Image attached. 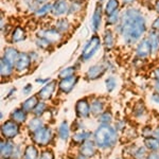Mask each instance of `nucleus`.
I'll list each match as a JSON object with an SVG mask.
<instances>
[{
    "mask_svg": "<svg viewBox=\"0 0 159 159\" xmlns=\"http://www.w3.org/2000/svg\"><path fill=\"white\" fill-rule=\"evenodd\" d=\"M68 11H69V4L67 3L66 0H56L55 2L52 3L51 13H52L53 16L56 17L63 16L66 13H68Z\"/></svg>",
    "mask_w": 159,
    "mask_h": 159,
    "instance_id": "obj_10",
    "label": "nucleus"
},
{
    "mask_svg": "<svg viewBox=\"0 0 159 159\" xmlns=\"http://www.w3.org/2000/svg\"><path fill=\"white\" fill-rule=\"evenodd\" d=\"M147 159H159V155H158V154H156V153H152V154H150V155L148 156Z\"/></svg>",
    "mask_w": 159,
    "mask_h": 159,
    "instance_id": "obj_45",
    "label": "nucleus"
},
{
    "mask_svg": "<svg viewBox=\"0 0 159 159\" xmlns=\"http://www.w3.org/2000/svg\"><path fill=\"white\" fill-rule=\"evenodd\" d=\"M38 159H54V155H53V153L50 150H46L40 154Z\"/></svg>",
    "mask_w": 159,
    "mask_h": 159,
    "instance_id": "obj_40",
    "label": "nucleus"
},
{
    "mask_svg": "<svg viewBox=\"0 0 159 159\" xmlns=\"http://www.w3.org/2000/svg\"><path fill=\"white\" fill-rule=\"evenodd\" d=\"M145 148L152 152H157L159 151V140L155 137H148L144 140Z\"/></svg>",
    "mask_w": 159,
    "mask_h": 159,
    "instance_id": "obj_25",
    "label": "nucleus"
},
{
    "mask_svg": "<svg viewBox=\"0 0 159 159\" xmlns=\"http://www.w3.org/2000/svg\"><path fill=\"white\" fill-rule=\"evenodd\" d=\"M90 135L91 134L89 132H84V130H82V132L75 133V134L73 135L72 140H73V142L78 143V144H82V143H84L85 141L89 139Z\"/></svg>",
    "mask_w": 159,
    "mask_h": 159,
    "instance_id": "obj_27",
    "label": "nucleus"
},
{
    "mask_svg": "<svg viewBox=\"0 0 159 159\" xmlns=\"http://www.w3.org/2000/svg\"><path fill=\"white\" fill-rule=\"evenodd\" d=\"M136 0H122L123 4H125V6H130V4H133Z\"/></svg>",
    "mask_w": 159,
    "mask_h": 159,
    "instance_id": "obj_48",
    "label": "nucleus"
},
{
    "mask_svg": "<svg viewBox=\"0 0 159 159\" xmlns=\"http://www.w3.org/2000/svg\"><path fill=\"white\" fill-rule=\"evenodd\" d=\"M102 12L103 11H102L101 3L97 4L91 18V29L93 32H98L100 29V25H101V21H102Z\"/></svg>",
    "mask_w": 159,
    "mask_h": 159,
    "instance_id": "obj_14",
    "label": "nucleus"
},
{
    "mask_svg": "<svg viewBox=\"0 0 159 159\" xmlns=\"http://www.w3.org/2000/svg\"><path fill=\"white\" fill-rule=\"evenodd\" d=\"M90 108H91V114L94 116H99L101 115V112L103 111L104 108V103L102 102V100L96 99L93 100V102L90 104Z\"/></svg>",
    "mask_w": 159,
    "mask_h": 159,
    "instance_id": "obj_26",
    "label": "nucleus"
},
{
    "mask_svg": "<svg viewBox=\"0 0 159 159\" xmlns=\"http://www.w3.org/2000/svg\"><path fill=\"white\" fill-rule=\"evenodd\" d=\"M19 133V124L13 120L7 121L1 126V134L7 140H11L15 138Z\"/></svg>",
    "mask_w": 159,
    "mask_h": 159,
    "instance_id": "obj_5",
    "label": "nucleus"
},
{
    "mask_svg": "<svg viewBox=\"0 0 159 159\" xmlns=\"http://www.w3.org/2000/svg\"><path fill=\"white\" fill-rule=\"evenodd\" d=\"M69 134H70V132H69L68 123L66 121L61 122V124L58 127V136H60V138L61 140L66 141L69 138Z\"/></svg>",
    "mask_w": 159,
    "mask_h": 159,
    "instance_id": "obj_31",
    "label": "nucleus"
},
{
    "mask_svg": "<svg viewBox=\"0 0 159 159\" xmlns=\"http://www.w3.org/2000/svg\"><path fill=\"white\" fill-rule=\"evenodd\" d=\"M118 135L109 124H102L94 132V143L102 150L111 148L117 143Z\"/></svg>",
    "mask_w": 159,
    "mask_h": 159,
    "instance_id": "obj_2",
    "label": "nucleus"
},
{
    "mask_svg": "<svg viewBox=\"0 0 159 159\" xmlns=\"http://www.w3.org/2000/svg\"><path fill=\"white\" fill-rule=\"evenodd\" d=\"M31 63H32V60H31V56L29 53L21 52L19 54L18 58H17L16 64H15V70L18 73L25 72L30 68Z\"/></svg>",
    "mask_w": 159,
    "mask_h": 159,
    "instance_id": "obj_7",
    "label": "nucleus"
},
{
    "mask_svg": "<svg viewBox=\"0 0 159 159\" xmlns=\"http://www.w3.org/2000/svg\"><path fill=\"white\" fill-rule=\"evenodd\" d=\"M49 80L50 79H37L36 80V82L37 83H42V84H47V83H49Z\"/></svg>",
    "mask_w": 159,
    "mask_h": 159,
    "instance_id": "obj_47",
    "label": "nucleus"
},
{
    "mask_svg": "<svg viewBox=\"0 0 159 159\" xmlns=\"http://www.w3.org/2000/svg\"><path fill=\"white\" fill-rule=\"evenodd\" d=\"M112 120V116L109 111H106V112H103L101 114V116L99 118V121L101 124H109Z\"/></svg>",
    "mask_w": 159,
    "mask_h": 159,
    "instance_id": "obj_37",
    "label": "nucleus"
},
{
    "mask_svg": "<svg viewBox=\"0 0 159 159\" xmlns=\"http://www.w3.org/2000/svg\"><path fill=\"white\" fill-rule=\"evenodd\" d=\"M54 28L60 33H66V32H68L69 29H70V22H69L68 19H66V18H60L55 22Z\"/></svg>",
    "mask_w": 159,
    "mask_h": 159,
    "instance_id": "obj_24",
    "label": "nucleus"
},
{
    "mask_svg": "<svg viewBox=\"0 0 159 159\" xmlns=\"http://www.w3.org/2000/svg\"><path fill=\"white\" fill-rule=\"evenodd\" d=\"M117 31L126 45H134L137 43L147 31L145 18L140 10L136 7H129L125 10L120 17Z\"/></svg>",
    "mask_w": 159,
    "mask_h": 159,
    "instance_id": "obj_1",
    "label": "nucleus"
},
{
    "mask_svg": "<svg viewBox=\"0 0 159 159\" xmlns=\"http://www.w3.org/2000/svg\"><path fill=\"white\" fill-rule=\"evenodd\" d=\"M11 118L14 122L21 124V123H25V120H27V111H25L22 108H17L12 112Z\"/></svg>",
    "mask_w": 159,
    "mask_h": 159,
    "instance_id": "obj_21",
    "label": "nucleus"
},
{
    "mask_svg": "<svg viewBox=\"0 0 159 159\" xmlns=\"http://www.w3.org/2000/svg\"><path fill=\"white\" fill-rule=\"evenodd\" d=\"M101 47V39L98 35H93L90 39L87 42V43L84 47L83 51H82L81 58L83 61H87L91 60L93 57V55L97 53V51Z\"/></svg>",
    "mask_w": 159,
    "mask_h": 159,
    "instance_id": "obj_3",
    "label": "nucleus"
},
{
    "mask_svg": "<svg viewBox=\"0 0 159 159\" xmlns=\"http://www.w3.org/2000/svg\"><path fill=\"white\" fill-rule=\"evenodd\" d=\"M38 97L37 96H33V97H30L28 98L25 101L22 103L21 105V108L25 110V111L29 112V111H32L34 110V108L36 107V105L38 104Z\"/></svg>",
    "mask_w": 159,
    "mask_h": 159,
    "instance_id": "obj_19",
    "label": "nucleus"
},
{
    "mask_svg": "<svg viewBox=\"0 0 159 159\" xmlns=\"http://www.w3.org/2000/svg\"><path fill=\"white\" fill-rule=\"evenodd\" d=\"M32 138L36 144L39 147H46L50 143V141L52 140V132L49 127L43 126L42 129H39L36 132L32 133Z\"/></svg>",
    "mask_w": 159,
    "mask_h": 159,
    "instance_id": "obj_4",
    "label": "nucleus"
},
{
    "mask_svg": "<svg viewBox=\"0 0 159 159\" xmlns=\"http://www.w3.org/2000/svg\"><path fill=\"white\" fill-rule=\"evenodd\" d=\"M48 0H34V2H36V3H39V4H45L47 3Z\"/></svg>",
    "mask_w": 159,
    "mask_h": 159,
    "instance_id": "obj_51",
    "label": "nucleus"
},
{
    "mask_svg": "<svg viewBox=\"0 0 159 159\" xmlns=\"http://www.w3.org/2000/svg\"><path fill=\"white\" fill-rule=\"evenodd\" d=\"M78 159H88L87 157H85V156H83V155H81V154H80L79 155V157H78Z\"/></svg>",
    "mask_w": 159,
    "mask_h": 159,
    "instance_id": "obj_54",
    "label": "nucleus"
},
{
    "mask_svg": "<svg viewBox=\"0 0 159 159\" xmlns=\"http://www.w3.org/2000/svg\"><path fill=\"white\" fill-rule=\"evenodd\" d=\"M74 72H75V68L74 67H67L61 71L60 74H58V76H60L61 79L69 78V76L74 75Z\"/></svg>",
    "mask_w": 159,
    "mask_h": 159,
    "instance_id": "obj_36",
    "label": "nucleus"
},
{
    "mask_svg": "<svg viewBox=\"0 0 159 159\" xmlns=\"http://www.w3.org/2000/svg\"><path fill=\"white\" fill-rule=\"evenodd\" d=\"M76 82H78V76H75V75L61 79V82L58 83V88H60L61 91H63L64 93H69V92L73 89Z\"/></svg>",
    "mask_w": 159,
    "mask_h": 159,
    "instance_id": "obj_13",
    "label": "nucleus"
},
{
    "mask_svg": "<svg viewBox=\"0 0 159 159\" xmlns=\"http://www.w3.org/2000/svg\"><path fill=\"white\" fill-rule=\"evenodd\" d=\"M105 86H106V89L108 92H111L112 90H115L117 86V81H116V78L114 76H109L105 80Z\"/></svg>",
    "mask_w": 159,
    "mask_h": 159,
    "instance_id": "obj_35",
    "label": "nucleus"
},
{
    "mask_svg": "<svg viewBox=\"0 0 159 159\" xmlns=\"http://www.w3.org/2000/svg\"><path fill=\"white\" fill-rule=\"evenodd\" d=\"M106 69L107 67L104 64H97V65L91 66V67L88 68V70L86 72V79L89 80V81L98 80L105 73Z\"/></svg>",
    "mask_w": 159,
    "mask_h": 159,
    "instance_id": "obj_9",
    "label": "nucleus"
},
{
    "mask_svg": "<svg viewBox=\"0 0 159 159\" xmlns=\"http://www.w3.org/2000/svg\"><path fill=\"white\" fill-rule=\"evenodd\" d=\"M31 90H32V85H31V84H28V85H25V88L22 89V92H24L25 94H29Z\"/></svg>",
    "mask_w": 159,
    "mask_h": 159,
    "instance_id": "obj_44",
    "label": "nucleus"
},
{
    "mask_svg": "<svg viewBox=\"0 0 159 159\" xmlns=\"http://www.w3.org/2000/svg\"><path fill=\"white\" fill-rule=\"evenodd\" d=\"M14 144L11 142L10 140H6L1 141V157L2 159H9V158H12L13 156V153H14Z\"/></svg>",
    "mask_w": 159,
    "mask_h": 159,
    "instance_id": "obj_16",
    "label": "nucleus"
},
{
    "mask_svg": "<svg viewBox=\"0 0 159 159\" xmlns=\"http://www.w3.org/2000/svg\"><path fill=\"white\" fill-rule=\"evenodd\" d=\"M47 110V105H46L43 102H38V104L36 105V107L33 110L35 117H42L45 111Z\"/></svg>",
    "mask_w": 159,
    "mask_h": 159,
    "instance_id": "obj_33",
    "label": "nucleus"
},
{
    "mask_svg": "<svg viewBox=\"0 0 159 159\" xmlns=\"http://www.w3.org/2000/svg\"><path fill=\"white\" fill-rule=\"evenodd\" d=\"M20 157H21V153L19 152V148H15L14 153H13V156H12V159H19Z\"/></svg>",
    "mask_w": 159,
    "mask_h": 159,
    "instance_id": "obj_43",
    "label": "nucleus"
},
{
    "mask_svg": "<svg viewBox=\"0 0 159 159\" xmlns=\"http://www.w3.org/2000/svg\"><path fill=\"white\" fill-rule=\"evenodd\" d=\"M154 87H155V90L159 93V82H158V81L155 83V85H154Z\"/></svg>",
    "mask_w": 159,
    "mask_h": 159,
    "instance_id": "obj_53",
    "label": "nucleus"
},
{
    "mask_svg": "<svg viewBox=\"0 0 159 159\" xmlns=\"http://www.w3.org/2000/svg\"><path fill=\"white\" fill-rule=\"evenodd\" d=\"M152 30L155 32H159V17H157L152 24Z\"/></svg>",
    "mask_w": 159,
    "mask_h": 159,
    "instance_id": "obj_42",
    "label": "nucleus"
},
{
    "mask_svg": "<svg viewBox=\"0 0 159 159\" xmlns=\"http://www.w3.org/2000/svg\"><path fill=\"white\" fill-rule=\"evenodd\" d=\"M118 9H119V1L118 0H108L106 3V7H105L104 13L108 16L114 12L118 11Z\"/></svg>",
    "mask_w": 159,
    "mask_h": 159,
    "instance_id": "obj_30",
    "label": "nucleus"
},
{
    "mask_svg": "<svg viewBox=\"0 0 159 159\" xmlns=\"http://www.w3.org/2000/svg\"><path fill=\"white\" fill-rule=\"evenodd\" d=\"M24 159H38V151L37 148L33 145H29L25 148Z\"/></svg>",
    "mask_w": 159,
    "mask_h": 159,
    "instance_id": "obj_32",
    "label": "nucleus"
},
{
    "mask_svg": "<svg viewBox=\"0 0 159 159\" xmlns=\"http://www.w3.org/2000/svg\"><path fill=\"white\" fill-rule=\"evenodd\" d=\"M15 66L7 61L6 58L1 57V63H0V73H1V78H9L12 75L13 70H14Z\"/></svg>",
    "mask_w": 159,
    "mask_h": 159,
    "instance_id": "obj_18",
    "label": "nucleus"
},
{
    "mask_svg": "<svg viewBox=\"0 0 159 159\" xmlns=\"http://www.w3.org/2000/svg\"><path fill=\"white\" fill-rule=\"evenodd\" d=\"M155 10H156V12L159 14V0H157L156 3H155Z\"/></svg>",
    "mask_w": 159,
    "mask_h": 159,
    "instance_id": "obj_52",
    "label": "nucleus"
},
{
    "mask_svg": "<svg viewBox=\"0 0 159 159\" xmlns=\"http://www.w3.org/2000/svg\"><path fill=\"white\" fill-rule=\"evenodd\" d=\"M143 112H144V106H143V104H138L137 106H136L135 110H134L135 116L140 117L143 115Z\"/></svg>",
    "mask_w": 159,
    "mask_h": 159,
    "instance_id": "obj_41",
    "label": "nucleus"
},
{
    "mask_svg": "<svg viewBox=\"0 0 159 159\" xmlns=\"http://www.w3.org/2000/svg\"><path fill=\"white\" fill-rule=\"evenodd\" d=\"M158 35H159V32H158Z\"/></svg>",
    "mask_w": 159,
    "mask_h": 159,
    "instance_id": "obj_55",
    "label": "nucleus"
},
{
    "mask_svg": "<svg viewBox=\"0 0 159 159\" xmlns=\"http://www.w3.org/2000/svg\"><path fill=\"white\" fill-rule=\"evenodd\" d=\"M152 100H153L154 102H155L156 104L159 105V94H153Z\"/></svg>",
    "mask_w": 159,
    "mask_h": 159,
    "instance_id": "obj_49",
    "label": "nucleus"
},
{
    "mask_svg": "<svg viewBox=\"0 0 159 159\" xmlns=\"http://www.w3.org/2000/svg\"><path fill=\"white\" fill-rule=\"evenodd\" d=\"M43 126V123L42 121V119H40L39 117H35L29 122V124H28V129H29L31 133H34L39 129H42Z\"/></svg>",
    "mask_w": 159,
    "mask_h": 159,
    "instance_id": "obj_28",
    "label": "nucleus"
},
{
    "mask_svg": "<svg viewBox=\"0 0 159 159\" xmlns=\"http://www.w3.org/2000/svg\"><path fill=\"white\" fill-rule=\"evenodd\" d=\"M19 54H20V53L17 51L16 48L7 47V48H4V50H3V56H2V57L6 58L7 61H10V63L13 64V65L15 66V64H16V61H17V58H18Z\"/></svg>",
    "mask_w": 159,
    "mask_h": 159,
    "instance_id": "obj_17",
    "label": "nucleus"
},
{
    "mask_svg": "<svg viewBox=\"0 0 159 159\" xmlns=\"http://www.w3.org/2000/svg\"><path fill=\"white\" fill-rule=\"evenodd\" d=\"M148 39V42H150L151 46H152L153 53H156L159 50V35H158V33L155 32V31H153V30L150 31Z\"/></svg>",
    "mask_w": 159,
    "mask_h": 159,
    "instance_id": "obj_23",
    "label": "nucleus"
},
{
    "mask_svg": "<svg viewBox=\"0 0 159 159\" xmlns=\"http://www.w3.org/2000/svg\"><path fill=\"white\" fill-rule=\"evenodd\" d=\"M117 159H119V158H117Z\"/></svg>",
    "mask_w": 159,
    "mask_h": 159,
    "instance_id": "obj_57",
    "label": "nucleus"
},
{
    "mask_svg": "<svg viewBox=\"0 0 159 159\" xmlns=\"http://www.w3.org/2000/svg\"><path fill=\"white\" fill-rule=\"evenodd\" d=\"M120 21V14H119V11H116L114 12L112 14H110L107 16V19H106V24L107 25H117L118 22Z\"/></svg>",
    "mask_w": 159,
    "mask_h": 159,
    "instance_id": "obj_34",
    "label": "nucleus"
},
{
    "mask_svg": "<svg viewBox=\"0 0 159 159\" xmlns=\"http://www.w3.org/2000/svg\"><path fill=\"white\" fill-rule=\"evenodd\" d=\"M37 37L45 38L50 43H57L61 39V33L58 32L55 28L51 29H42L37 32Z\"/></svg>",
    "mask_w": 159,
    "mask_h": 159,
    "instance_id": "obj_6",
    "label": "nucleus"
},
{
    "mask_svg": "<svg viewBox=\"0 0 159 159\" xmlns=\"http://www.w3.org/2000/svg\"><path fill=\"white\" fill-rule=\"evenodd\" d=\"M104 47L106 50H110L114 48L115 46V37H114V33L111 30H106L104 32Z\"/></svg>",
    "mask_w": 159,
    "mask_h": 159,
    "instance_id": "obj_22",
    "label": "nucleus"
},
{
    "mask_svg": "<svg viewBox=\"0 0 159 159\" xmlns=\"http://www.w3.org/2000/svg\"><path fill=\"white\" fill-rule=\"evenodd\" d=\"M51 10H52V4L47 2V3L43 4L40 7H38L37 10H35L34 15L36 17H45L46 15H48L51 12Z\"/></svg>",
    "mask_w": 159,
    "mask_h": 159,
    "instance_id": "obj_29",
    "label": "nucleus"
},
{
    "mask_svg": "<svg viewBox=\"0 0 159 159\" xmlns=\"http://www.w3.org/2000/svg\"><path fill=\"white\" fill-rule=\"evenodd\" d=\"M153 134H154V136H155V138H157V139L159 140V126L155 130H154Z\"/></svg>",
    "mask_w": 159,
    "mask_h": 159,
    "instance_id": "obj_50",
    "label": "nucleus"
},
{
    "mask_svg": "<svg viewBox=\"0 0 159 159\" xmlns=\"http://www.w3.org/2000/svg\"><path fill=\"white\" fill-rule=\"evenodd\" d=\"M154 78H155L156 81L159 82V67L154 70Z\"/></svg>",
    "mask_w": 159,
    "mask_h": 159,
    "instance_id": "obj_46",
    "label": "nucleus"
},
{
    "mask_svg": "<svg viewBox=\"0 0 159 159\" xmlns=\"http://www.w3.org/2000/svg\"><path fill=\"white\" fill-rule=\"evenodd\" d=\"M25 39V32L24 28L16 27L14 31H12L11 34V42L12 43H20Z\"/></svg>",
    "mask_w": 159,
    "mask_h": 159,
    "instance_id": "obj_20",
    "label": "nucleus"
},
{
    "mask_svg": "<svg viewBox=\"0 0 159 159\" xmlns=\"http://www.w3.org/2000/svg\"><path fill=\"white\" fill-rule=\"evenodd\" d=\"M35 43H36V46L38 48H40V49H48V48L52 45V43H50L48 40H46L45 38H42V37H37L36 40H35Z\"/></svg>",
    "mask_w": 159,
    "mask_h": 159,
    "instance_id": "obj_38",
    "label": "nucleus"
},
{
    "mask_svg": "<svg viewBox=\"0 0 159 159\" xmlns=\"http://www.w3.org/2000/svg\"><path fill=\"white\" fill-rule=\"evenodd\" d=\"M153 53L152 46H151L150 42L148 38H143L140 40V43L136 47V56L138 58H147Z\"/></svg>",
    "mask_w": 159,
    "mask_h": 159,
    "instance_id": "obj_8",
    "label": "nucleus"
},
{
    "mask_svg": "<svg viewBox=\"0 0 159 159\" xmlns=\"http://www.w3.org/2000/svg\"><path fill=\"white\" fill-rule=\"evenodd\" d=\"M100 1H102V0H100Z\"/></svg>",
    "mask_w": 159,
    "mask_h": 159,
    "instance_id": "obj_56",
    "label": "nucleus"
},
{
    "mask_svg": "<svg viewBox=\"0 0 159 159\" xmlns=\"http://www.w3.org/2000/svg\"><path fill=\"white\" fill-rule=\"evenodd\" d=\"M96 143L92 142L90 140H87L84 143L81 144V148H80V154L85 156L87 158H90L96 154Z\"/></svg>",
    "mask_w": 159,
    "mask_h": 159,
    "instance_id": "obj_15",
    "label": "nucleus"
},
{
    "mask_svg": "<svg viewBox=\"0 0 159 159\" xmlns=\"http://www.w3.org/2000/svg\"><path fill=\"white\" fill-rule=\"evenodd\" d=\"M55 88H56V82L55 81H51V82H49V83H47L39 91H38V93H37L38 99L43 100V101H46V100L51 99V97H52Z\"/></svg>",
    "mask_w": 159,
    "mask_h": 159,
    "instance_id": "obj_11",
    "label": "nucleus"
},
{
    "mask_svg": "<svg viewBox=\"0 0 159 159\" xmlns=\"http://www.w3.org/2000/svg\"><path fill=\"white\" fill-rule=\"evenodd\" d=\"M75 111H76L78 117H80V118L89 117L91 108H90V104H89V102L87 101V99L79 100L78 103L75 105Z\"/></svg>",
    "mask_w": 159,
    "mask_h": 159,
    "instance_id": "obj_12",
    "label": "nucleus"
},
{
    "mask_svg": "<svg viewBox=\"0 0 159 159\" xmlns=\"http://www.w3.org/2000/svg\"><path fill=\"white\" fill-rule=\"evenodd\" d=\"M147 156V148H138L134 153V157L136 159H144Z\"/></svg>",
    "mask_w": 159,
    "mask_h": 159,
    "instance_id": "obj_39",
    "label": "nucleus"
}]
</instances>
